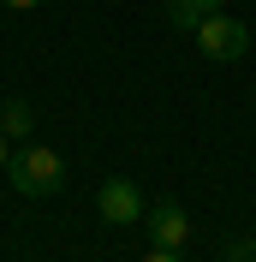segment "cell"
<instances>
[{
	"instance_id": "cell-1",
	"label": "cell",
	"mask_w": 256,
	"mask_h": 262,
	"mask_svg": "<svg viewBox=\"0 0 256 262\" xmlns=\"http://www.w3.org/2000/svg\"><path fill=\"white\" fill-rule=\"evenodd\" d=\"M6 179H12L18 196H54L66 185V161L54 155V149L30 143V149H18L12 161H6Z\"/></svg>"
},
{
	"instance_id": "cell-2",
	"label": "cell",
	"mask_w": 256,
	"mask_h": 262,
	"mask_svg": "<svg viewBox=\"0 0 256 262\" xmlns=\"http://www.w3.org/2000/svg\"><path fill=\"white\" fill-rule=\"evenodd\" d=\"M197 48H203V60H244L250 54V30H244V18L232 12H208L203 24H197Z\"/></svg>"
},
{
	"instance_id": "cell-3",
	"label": "cell",
	"mask_w": 256,
	"mask_h": 262,
	"mask_svg": "<svg viewBox=\"0 0 256 262\" xmlns=\"http://www.w3.org/2000/svg\"><path fill=\"white\" fill-rule=\"evenodd\" d=\"M143 227H149V238H155L161 250H185L191 245V214L179 209V203H149Z\"/></svg>"
},
{
	"instance_id": "cell-4",
	"label": "cell",
	"mask_w": 256,
	"mask_h": 262,
	"mask_svg": "<svg viewBox=\"0 0 256 262\" xmlns=\"http://www.w3.org/2000/svg\"><path fill=\"white\" fill-rule=\"evenodd\" d=\"M96 209H101L108 227H131V221H143V191H137L131 179H108L96 191Z\"/></svg>"
},
{
	"instance_id": "cell-5",
	"label": "cell",
	"mask_w": 256,
	"mask_h": 262,
	"mask_svg": "<svg viewBox=\"0 0 256 262\" xmlns=\"http://www.w3.org/2000/svg\"><path fill=\"white\" fill-rule=\"evenodd\" d=\"M226 0H167V24L173 30H197L208 12H221Z\"/></svg>"
},
{
	"instance_id": "cell-6",
	"label": "cell",
	"mask_w": 256,
	"mask_h": 262,
	"mask_svg": "<svg viewBox=\"0 0 256 262\" xmlns=\"http://www.w3.org/2000/svg\"><path fill=\"white\" fill-rule=\"evenodd\" d=\"M30 125H36L30 101H6V107H0V131H6V137H30Z\"/></svg>"
},
{
	"instance_id": "cell-7",
	"label": "cell",
	"mask_w": 256,
	"mask_h": 262,
	"mask_svg": "<svg viewBox=\"0 0 256 262\" xmlns=\"http://www.w3.org/2000/svg\"><path fill=\"white\" fill-rule=\"evenodd\" d=\"M0 6H6V12H36L42 0H0Z\"/></svg>"
},
{
	"instance_id": "cell-8",
	"label": "cell",
	"mask_w": 256,
	"mask_h": 262,
	"mask_svg": "<svg viewBox=\"0 0 256 262\" xmlns=\"http://www.w3.org/2000/svg\"><path fill=\"white\" fill-rule=\"evenodd\" d=\"M143 262H179V250H161V245H155V250H149Z\"/></svg>"
},
{
	"instance_id": "cell-9",
	"label": "cell",
	"mask_w": 256,
	"mask_h": 262,
	"mask_svg": "<svg viewBox=\"0 0 256 262\" xmlns=\"http://www.w3.org/2000/svg\"><path fill=\"white\" fill-rule=\"evenodd\" d=\"M221 262H250V245H239L232 256H221Z\"/></svg>"
},
{
	"instance_id": "cell-10",
	"label": "cell",
	"mask_w": 256,
	"mask_h": 262,
	"mask_svg": "<svg viewBox=\"0 0 256 262\" xmlns=\"http://www.w3.org/2000/svg\"><path fill=\"white\" fill-rule=\"evenodd\" d=\"M6 161H12V143H6V131H0V167H6Z\"/></svg>"
},
{
	"instance_id": "cell-11",
	"label": "cell",
	"mask_w": 256,
	"mask_h": 262,
	"mask_svg": "<svg viewBox=\"0 0 256 262\" xmlns=\"http://www.w3.org/2000/svg\"><path fill=\"white\" fill-rule=\"evenodd\" d=\"M250 262H256V245H250Z\"/></svg>"
}]
</instances>
